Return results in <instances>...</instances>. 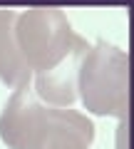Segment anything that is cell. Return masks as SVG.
Returning a JSON list of instances; mask_svg holds the SVG:
<instances>
[{
	"label": "cell",
	"instance_id": "obj_1",
	"mask_svg": "<svg viewBox=\"0 0 134 149\" xmlns=\"http://www.w3.org/2000/svg\"><path fill=\"white\" fill-rule=\"evenodd\" d=\"M0 139L10 149H90L94 124L75 109L45 104L32 85H25L0 114Z\"/></svg>",
	"mask_w": 134,
	"mask_h": 149
},
{
	"label": "cell",
	"instance_id": "obj_2",
	"mask_svg": "<svg viewBox=\"0 0 134 149\" xmlns=\"http://www.w3.org/2000/svg\"><path fill=\"white\" fill-rule=\"evenodd\" d=\"M15 40L27 70L35 77L80 62L90 50L87 40L72 30L60 8H30L15 20Z\"/></svg>",
	"mask_w": 134,
	"mask_h": 149
},
{
	"label": "cell",
	"instance_id": "obj_3",
	"mask_svg": "<svg viewBox=\"0 0 134 149\" xmlns=\"http://www.w3.org/2000/svg\"><path fill=\"white\" fill-rule=\"evenodd\" d=\"M77 92L82 104L99 117H117L122 129L129 122V57L114 45H90L80 60Z\"/></svg>",
	"mask_w": 134,
	"mask_h": 149
},
{
	"label": "cell",
	"instance_id": "obj_4",
	"mask_svg": "<svg viewBox=\"0 0 134 149\" xmlns=\"http://www.w3.org/2000/svg\"><path fill=\"white\" fill-rule=\"evenodd\" d=\"M15 20L17 13L0 8V82L10 87H25L32 82V72L27 70L15 40Z\"/></svg>",
	"mask_w": 134,
	"mask_h": 149
}]
</instances>
